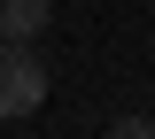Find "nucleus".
Masks as SVG:
<instances>
[{"instance_id": "f03ea898", "label": "nucleus", "mask_w": 155, "mask_h": 139, "mask_svg": "<svg viewBox=\"0 0 155 139\" xmlns=\"http://www.w3.org/2000/svg\"><path fill=\"white\" fill-rule=\"evenodd\" d=\"M47 16H54V0H0V39L31 46L39 31H47Z\"/></svg>"}, {"instance_id": "f257e3e1", "label": "nucleus", "mask_w": 155, "mask_h": 139, "mask_svg": "<svg viewBox=\"0 0 155 139\" xmlns=\"http://www.w3.org/2000/svg\"><path fill=\"white\" fill-rule=\"evenodd\" d=\"M39 100H47V70H39L31 46L0 39V116H31Z\"/></svg>"}, {"instance_id": "7ed1b4c3", "label": "nucleus", "mask_w": 155, "mask_h": 139, "mask_svg": "<svg viewBox=\"0 0 155 139\" xmlns=\"http://www.w3.org/2000/svg\"><path fill=\"white\" fill-rule=\"evenodd\" d=\"M101 139H155V124H147V116H116Z\"/></svg>"}]
</instances>
